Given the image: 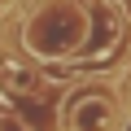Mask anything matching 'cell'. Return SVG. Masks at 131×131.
Here are the masks:
<instances>
[{
  "instance_id": "1",
  "label": "cell",
  "mask_w": 131,
  "mask_h": 131,
  "mask_svg": "<svg viewBox=\"0 0 131 131\" xmlns=\"http://www.w3.org/2000/svg\"><path fill=\"white\" fill-rule=\"evenodd\" d=\"M70 122H74V131H109L114 127V105L105 96H88V101L74 105Z\"/></svg>"
}]
</instances>
